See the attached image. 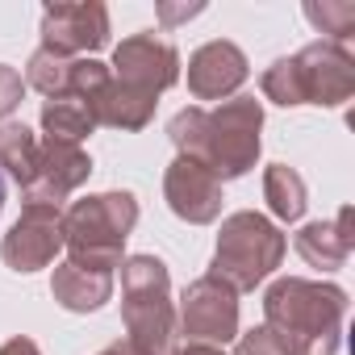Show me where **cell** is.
I'll list each match as a JSON object with an SVG mask.
<instances>
[{"instance_id":"1","label":"cell","mask_w":355,"mask_h":355,"mask_svg":"<svg viewBox=\"0 0 355 355\" xmlns=\"http://www.w3.org/2000/svg\"><path fill=\"white\" fill-rule=\"evenodd\" d=\"M259 130L263 109L255 96H234L222 109H180L171 117L167 134L180 146V159L201 163L214 180H234L259 159Z\"/></svg>"},{"instance_id":"2","label":"cell","mask_w":355,"mask_h":355,"mask_svg":"<svg viewBox=\"0 0 355 355\" xmlns=\"http://www.w3.org/2000/svg\"><path fill=\"white\" fill-rule=\"evenodd\" d=\"M343 313H347V293L338 284L288 276V280H276L263 293L268 330L288 338L297 347V355H334Z\"/></svg>"},{"instance_id":"3","label":"cell","mask_w":355,"mask_h":355,"mask_svg":"<svg viewBox=\"0 0 355 355\" xmlns=\"http://www.w3.org/2000/svg\"><path fill=\"white\" fill-rule=\"evenodd\" d=\"M134 222H138V201L130 193H101L76 201L63 214V247L71 251L67 263L113 276V268H121V251Z\"/></svg>"},{"instance_id":"4","label":"cell","mask_w":355,"mask_h":355,"mask_svg":"<svg viewBox=\"0 0 355 355\" xmlns=\"http://www.w3.org/2000/svg\"><path fill=\"white\" fill-rule=\"evenodd\" d=\"M121 322L138 355H167L175 334V309L163 259L155 255L121 259Z\"/></svg>"},{"instance_id":"5","label":"cell","mask_w":355,"mask_h":355,"mask_svg":"<svg viewBox=\"0 0 355 355\" xmlns=\"http://www.w3.org/2000/svg\"><path fill=\"white\" fill-rule=\"evenodd\" d=\"M284 234L263 218V214H230L222 222L218 234V251H214V272L218 280H226L234 293H247L255 284H263L280 259H284Z\"/></svg>"},{"instance_id":"6","label":"cell","mask_w":355,"mask_h":355,"mask_svg":"<svg viewBox=\"0 0 355 355\" xmlns=\"http://www.w3.org/2000/svg\"><path fill=\"white\" fill-rule=\"evenodd\" d=\"M180 330L189 334V343H209V347L239 338V293L218 276L193 280L180 301Z\"/></svg>"},{"instance_id":"7","label":"cell","mask_w":355,"mask_h":355,"mask_svg":"<svg viewBox=\"0 0 355 355\" xmlns=\"http://www.w3.org/2000/svg\"><path fill=\"white\" fill-rule=\"evenodd\" d=\"M301 105H343L355 92V59L334 42H313L293 59Z\"/></svg>"},{"instance_id":"8","label":"cell","mask_w":355,"mask_h":355,"mask_svg":"<svg viewBox=\"0 0 355 355\" xmlns=\"http://www.w3.org/2000/svg\"><path fill=\"white\" fill-rule=\"evenodd\" d=\"M59 247H63V209L26 201L17 226L0 243V255L13 272H38L59 255Z\"/></svg>"},{"instance_id":"9","label":"cell","mask_w":355,"mask_h":355,"mask_svg":"<svg viewBox=\"0 0 355 355\" xmlns=\"http://www.w3.org/2000/svg\"><path fill=\"white\" fill-rule=\"evenodd\" d=\"M109 42V9L96 0L80 5H46L42 13V46L71 59L84 51H101Z\"/></svg>"},{"instance_id":"10","label":"cell","mask_w":355,"mask_h":355,"mask_svg":"<svg viewBox=\"0 0 355 355\" xmlns=\"http://www.w3.org/2000/svg\"><path fill=\"white\" fill-rule=\"evenodd\" d=\"M113 71L121 84L159 96L163 88L180 80V55H175V46L159 42L155 34H134L113 51Z\"/></svg>"},{"instance_id":"11","label":"cell","mask_w":355,"mask_h":355,"mask_svg":"<svg viewBox=\"0 0 355 355\" xmlns=\"http://www.w3.org/2000/svg\"><path fill=\"white\" fill-rule=\"evenodd\" d=\"M163 193H167V205H171V214L180 222L205 226V222H214L222 214V184L193 159H175L167 167Z\"/></svg>"},{"instance_id":"12","label":"cell","mask_w":355,"mask_h":355,"mask_svg":"<svg viewBox=\"0 0 355 355\" xmlns=\"http://www.w3.org/2000/svg\"><path fill=\"white\" fill-rule=\"evenodd\" d=\"M92 175V159L71 146V142H38V171L26 189V201L38 205H59L67 193H76L84 180Z\"/></svg>"},{"instance_id":"13","label":"cell","mask_w":355,"mask_h":355,"mask_svg":"<svg viewBox=\"0 0 355 355\" xmlns=\"http://www.w3.org/2000/svg\"><path fill=\"white\" fill-rule=\"evenodd\" d=\"M247 80V55L234 42H205L189 59V92L197 101H222Z\"/></svg>"},{"instance_id":"14","label":"cell","mask_w":355,"mask_h":355,"mask_svg":"<svg viewBox=\"0 0 355 355\" xmlns=\"http://www.w3.org/2000/svg\"><path fill=\"white\" fill-rule=\"evenodd\" d=\"M355 209L343 205L334 222H309L297 230V251L309 268H322V272H334L347 263L351 247H355Z\"/></svg>"},{"instance_id":"15","label":"cell","mask_w":355,"mask_h":355,"mask_svg":"<svg viewBox=\"0 0 355 355\" xmlns=\"http://www.w3.org/2000/svg\"><path fill=\"white\" fill-rule=\"evenodd\" d=\"M155 105H159V96H150V92H142V88H130V84H121V80H113V76H109V84L88 101L92 121H96V125H113V130H142V125L155 117Z\"/></svg>"},{"instance_id":"16","label":"cell","mask_w":355,"mask_h":355,"mask_svg":"<svg viewBox=\"0 0 355 355\" xmlns=\"http://www.w3.org/2000/svg\"><path fill=\"white\" fill-rule=\"evenodd\" d=\"M51 293L63 309L71 313H88V309H101L113 293V276L109 272H84L76 263H59L55 268V280H51Z\"/></svg>"},{"instance_id":"17","label":"cell","mask_w":355,"mask_h":355,"mask_svg":"<svg viewBox=\"0 0 355 355\" xmlns=\"http://www.w3.org/2000/svg\"><path fill=\"white\" fill-rule=\"evenodd\" d=\"M42 130H46L51 142H71L76 146L80 138H88L96 130V121H92L88 101H80V96H51L42 105Z\"/></svg>"},{"instance_id":"18","label":"cell","mask_w":355,"mask_h":355,"mask_svg":"<svg viewBox=\"0 0 355 355\" xmlns=\"http://www.w3.org/2000/svg\"><path fill=\"white\" fill-rule=\"evenodd\" d=\"M0 167H5L21 189H30L34 171H38V138H34L30 125H17V121L0 125Z\"/></svg>"},{"instance_id":"19","label":"cell","mask_w":355,"mask_h":355,"mask_svg":"<svg viewBox=\"0 0 355 355\" xmlns=\"http://www.w3.org/2000/svg\"><path fill=\"white\" fill-rule=\"evenodd\" d=\"M263 193H268V205L280 222H297L305 214V180L288 163H272L263 171Z\"/></svg>"},{"instance_id":"20","label":"cell","mask_w":355,"mask_h":355,"mask_svg":"<svg viewBox=\"0 0 355 355\" xmlns=\"http://www.w3.org/2000/svg\"><path fill=\"white\" fill-rule=\"evenodd\" d=\"M67 71H71V59L42 46V51H34V59L26 67V84L38 88L42 96H63L67 92Z\"/></svg>"},{"instance_id":"21","label":"cell","mask_w":355,"mask_h":355,"mask_svg":"<svg viewBox=\"0 0 355 355\" xmlns=\"http://www.w3.org/2000/svg\"><path fill=\"white\" fill-rule=\"evenodd\" d=\"M305 17L322 34H330L334 46H343L355 34V5H351V0H322V5H305Z\"/></svg>"},{"instance_id":"22","label":"cell","mask_w":355,"mask_h":355,"mask_svg":"<svg viewBox=\"0 0 355 355\" xmlns=\"http://www.w3.org/2000/svg\"><path fill=\"white\" fill-rule=\"evenodd\" d=\"M263 96L276 101V105H301V88H297V76H293V59H276L268 71H263Z\"/></svg>"},{"instance_id":"23","label":"cell","mask_w":355,"mask_h":355,"mask_svg":"<svg viewBox=\"0 0 355 355\" xmlns=\"http://www.w3.org/2000/svg\"><path fill=\"white\" fill-rule=\"evenodd\" d=\"M234 355H297V347L288 338H280L276 330L259 326V330H251V334L239 338V351Z\"/></svg>"},{"instance_id":"24","label":"cell","mask_w":355,"mask_h":355,"mask_svg":"<svg viewBox=\"0 0 355 355\" xmlns=\"http://www.w3.org/2000/svg\"><path fill=\"white\" fill-rule=\"evenodd\" d=\"M21 92H26V80H21L13 67L0 63V117H9V113L21 105Z\"/></svg>"},{"instance_id":"25","label":"cell","mask_w":355,"mask_h":355,"mask_svg":"<svg viewBox=\"0 0 355 355\" xmlns=\"http://www.w3.org/2000/svg\"><path fill=\"white\" fill-rule=\"evenodd\" d=\"M205 5H159V21L163 26H175V21H189V17H197Z\"/></svg>"},{"instance_id":"26","label":"cell","mask_w":355,"mask_h":355,"mask_svg":"<svg viewBox=\"0 0 355 355\" xmlns=\"http://www.w3.org/2000/svg\"><path fill=\"white\" fill-rule=\"evenodd\" d=\"M0 355H42V351H38L30 338H9L5 347H0Z\"/></svg>"},{"instance_id":"27","label":"cell","mask_w":355,"mask_h":355,"mask_svg":"<svg viewBox=\"0 0 355 355\" xmlns=\"http://www.w3.org/2000/svg\"><path fill=\"white\" fill-rule=\"evenodd\" d=\"M171 355H226L222 347H209V343H184V347H175Z\"/></svg>"},{"instance_id":"28","label":"cell","mask_w":355,"mask_h":355,"mask_svg":"<svg viewBox=\"0 0 355 355\" xmlns=\"http://www.w3.org/2000/svg\"><path fill=\"white\" fill-rule=\"evenodd\" d=\"M101 355H138V351H134L130 343H113V347H105Z\"/></svg>"},{"instance_id":"29","label":"cell","mask_w":355,"mask_h":355,"mask_svg":"<svg viewBox=\"0 0 355 355\" xmlns=\"http://www.w3.org/2000/svg\"><path fill=\"white\" fill-rule=\"evenodd\" d=\"M0 209H5V180H0Z\"/></svg>"}]
</instances>
